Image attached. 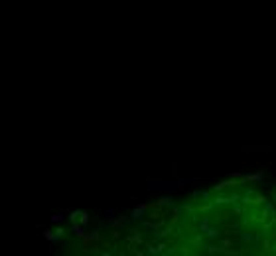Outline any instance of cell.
<instances>
[{
	"instance_id": "cell-1",
	"label": "cell",
	"mask_w": 276,
	"mask_h": 256,
	"mask_svg": "<svg viewBox=\"0 0 276 256\" xmlns=\"http://www.w3.org/2000/svg\"><path fill=\"white\" fill-rule=\"evenodd\" d=\"M42 235H43V239H46V240H50V242H57V240H59V236L55 235V232H51L50 229H46V231H43Z\"/></svg>"
},
{
	"instance_id": "cell-2",
	"label": "cell",
	"mask_w": 276,
	"mask_h": 256,
	"mask_svg": "<svg viewBox=\"0 0 276 256\" xmlns=\"http://www.w3.org/2000/svg\"><path fill=\"white\" fill-rule=\"evenodd\" d=\"M144 211H146V205H138L136 209L132 211V219H140L144 215Z\"/></svg>"
},
{
	"instance_id": "cell-3",
	"label": "cell",
	"mask_w": 276,
	"mask_h": 256,
	"mask_svg": "<svg viewBox=\"0 0 276 256\" xmlns=\"http://www.w3.org/2000/svg\"><path fill=\"white\" fill-rule=\"evenodd\" d=\"M50 221L51 223H63V221H65V215H63V213H53L50 217Z\"/></svg>"
},
{
	"instance_id": "cell-4",
	"label": "cell",
	"mask_w": 276,
	"mask_h": 256,
	"mask_svg": "<svg viewBox=\"0 0 276 256\" xmlns=\"http://www.w3.org/2000/svg\"><path fill=\"white\" fill-rule=\"evenodd\" d=\"M73 231H75L77 236H83V235H85V232H83V225H77V223L73 225Z\"/></svg>"
},
{
	"instance_id": "cell-5",
	"label": "cell",
	"mask_w": 276,
	"mask_h": 256,
	"mask_svg": "<svg viewBox=\"0 0 276 256\" xmlns=\"http://www.w3.org/2000/svg\"><path fill=\"white\" fill-rule=\"evenodd\" d=\"M79 217H81V225L85 227V225H87V221H89V215L85 213V211H81V213H79Z\"/></svg>"
},
{
	"instance_id": "cell-6",
	"label": "cell",
	"mask_w": 276,
	"mask_h": 256,
	"mask_svg": "<svg viewBox=\"0 0 276 256\" xmlns=\"http://www.w3.org/2000/svg\"><path fill=\"white\" fill-rule=\"evenodd\" d=\"M79 213H81V211H73V213L69 215V219H71V221H75V219L79 217Z\"/></svg>"
},
{
	"instance_id": "cell-7",
	"label": "cell",
	"mask_w": 276,
	"mask_h": 256,
	"mask_svg": "<svg viewBox=\"0 0 276 256\" xmlns=\"http://www.w3.org/2000/svg\"><path fill=\"white\" fill-rule=\"evenodd\" d=\"M55 235H57V236H59V239H61V236H63V235H65V231H63V229H61V227H59V229H57V231H55Z\"/></svg>"
}]
</instances>
